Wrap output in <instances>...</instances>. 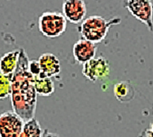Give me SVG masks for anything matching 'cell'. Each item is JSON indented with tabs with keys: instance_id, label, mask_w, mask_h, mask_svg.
Masks as SVG:
<instances>
[{
	"instance_id": "cell-1",
	"label": "cell",
	"mask_w": 153,
	"mask_h": 137,
	"mask_svg": "<svg viewBox=\"0 0 153 137\" xmlns=\"http://www.w3.org/2000/svg\"><path fill=\"white\" fill-rule=\"evenodd\" d=\"M29 57L24 49H19L17 68L11 76L10 100L13 111L24 122L33 118L37 108V93L34 77L29 71Z\"/></svg>"
},
{
	"instance_id": "cell-2",
	"label": "cell",
	"mask_w": 153,
	"mask_h": 137,
	"mask_svg": "<svg viewBox=\"0 0 153 137\" xmlns=\"http://www.w3.org/2000/svg\"><path fill=\"white\" fill-rule=\"evenodd\" d=\"M120 23H121L120 18L106 19L99 15H92L82 20L79 24L78 30L82 39L97 44L106 38L111 27Z\"/></svg>"
},
{
	"instance_id": "cell-3",
	"label": "cell",
	"mask_w": 153,
	"mask_h": 137,
	"mask_svg": "<svg viewBox=\"0 0 153 137\" xmlns=\"http://www.w3.org/2000/svg\"><path fill=\"white\" fill-rule=\"evenodd\" d=\"M68 21L62 13L56 11L43 12L38 19L40 32L46 38L60 37L67 29Z\"/></svg>"
},
{
	"instance_id": "cell-4",
	"label": "cell",
	"mask_w": 153,
	"mask_h": 137,
	"mask_svg": "<svg viewBox=\"0 0 153 137\" xmlns=\"http://www.w3.org/2000/svg\"><path fill=\"white\" fill-rule=\"evenodd\" d=\"M110 64L103 56H95L82 65V75L91 82L105 79L110 75Z\"/></svg>"
},
{
	"instance_id": "cell-5",
	"label": "cell",
	"mask_w": 153,
	"mask_h": 137,
	"mask_svg": "<svg viewBox=\"0 0 153 137\" xmlns=\"http://www.w3.org/2000/svg\"><path fill=\"white\" fill-rule=\"evenodd\" d=\"M125 7L134 18L144 23L148 29L152 31L153 9L151 0H126L125 2Z\"/></svg>"
},
{
	"instance_id": "cell-6",
	"label": "cell",
	"mask_w": 153,
	"mask_h": 137,
	"mask_svg": "<svg viewBox=\"0 0 153 137\" xmlns=\"http://www.w3.org/2000/svg\"><path fill=\"white\" fill-rule=\"evenodd\" d=\"M24 121L14 111L0 114V137H19L23 128Z\"/></svg>"
},
{
	"instance_id": "cell-7",
	"label": "cell",
	"mask_w": 153,
	"mask_h": 137,
	"mask_svg": "<svg viewBox=\"0 0 153 137\" xmlns=\"http://www.w3.org/2000/svg\"><path fill=\"white\" fill-rule=\"evenodd\" d=\"M62 14L67 21L72 24H79L86 18L87 6L84 0H64Z\"/></svg>"
},
{
	"instance_id": "cell-8",
	"label": "cell",
	"mask_w": 153,
	"mask_h": 137,
	"mask_svg": "<svg viewBox=\"0 0 153 137\" xmlns=\"http://www.w3.org/2000/svg\"><path fill=\"white\" fill-rule=\"evenodd\" d=\"M38 62L41 67L40 77L59 78L61 73V65L59 59L56 55L50 54V52H45L39 57Z\"/></svg>"
},
{
	"instance_id": "cell-9",
	"label": "cell",
	"mask_w": 153,
	"mask_h": 137,
	"mask_svg": "<svg viewBox=\"0 0 153 137\" xmlns=\"http://www.w3.org/2000/svg\"><path fill=\"white\" fill-rule=\"evenodd\" d=\"M97 44L85 39H79L73 46V56L79 65L94 58L97 54Z\"/></svg>"
},
{
	"instance_id": "cell-10",
	"label": "cell",
	"mask_w": 153,
	"mask_h": 137,
	"mask_svg": "<svg viewBox=\"0 0 153 137\" xmlns=\"http://www.w3.org/2000/svg\"><path fill=\"white\" fill-rule=\"evenodd\" d=\"M19 56V49L10 51L0 58V73L7 76H12L17 68Z\"/></svg>"
},
{
	"instance_id": "cell-11",
	"label": "cell",
	"mask_w": 153,
	"mask_h": 137,
	"mask_svg": "<svg viewBox=\"0 0 153 137\" xmlns=\"http://www.w3.org/2000/svg\"><path fill=\"white\" fill-rule=\"evenodd\" d=\"M114 94L120 102H129L134 99L135 89L130 83L126 81L118 82L114 86Z\"/></svg>"
},
{
	"instance_id": "cell-12",
	"label": "cell",
	"mask_w": 153,
	"mask_h": 137,
	"mask_svg": "<svg viewBox=\"0 0 153 137\" xmlns=\"http://www.w3.org/2000/svg\"><path fill=\"white\" fill-rule=\"evenodd\" d=\"M34 88L37 95L42 97H49L54 92V83L52 78L45 77H34Z\"/></svg>"
},
{
	"instance_id": "cell-13",
	"label": "cell",
	"mask_w": 153,
	"mask_h": 137,
	"mask_svg": "<svg viewBox=\"0 0 153 137\" xmlns=\"http://www.w3.org/2000/svg\"><path fill=\"white\" fill-rule=\"evenodd\" d=\"M43 130L38 120L33 117L24 122L23 128L19 137H42Z\"/></svg>"
},
{
	"instance_id": "cell-14",
	"label": "cell",
	"mask_w": 153,
	"mask_h": 137,
	"mask_svg": "<svg viewBox=\"0 0 153 137\" xmlns=\"http://www.w3.org/2000/svg\"><path fill=\"white\" fill-rule=\"evenodd\" d=\"M11 90V76L0 73V99H4L10 95Z\"/></svg>"
},
{
	"instance_id": "cell-15",
	"label": "cell",
	"mask_w": 153,
	"mask_h": 137,
	"mask_svg": "<svg viewBox=\"0 0 153 137\" xmlns=\"http://www.w3.org/2000/svg\"><path fill=\"white\" fill-rule=\"evenodd\" d=\"M29 71L34 77H38L41 76V67L39 65L38 59H32L29 60V64H28Z\"/></svg>"
},
{
	"instance_id": "cell-16",
	"label": "cell",
	"mask_w": 153,
	"mask_h": 137,
	"mask_svg": "<svg viewBox=\"0 0 153 137\" xmlns=\"http://www.w3.org/2000/svg\"><path fill=\"white\" fill-rule=\"evenodd\" d=\"M42 137H59V136H58V134L52 133V132H50L49 130L46 129V130H43Z\"/></svg>"
},
{
	"instance_id": "cell-17",
	"label": "cell",
	"mask_w": 153,
	"mask_h": 137,
	"mask_svg": "<svg viewBox=\"0 0 153 137\" xmlns=\"http://www.w3.org/2000/svg\"><path fill=\"white\" fill-rule=\"evenodd\" d=\"M146 137H152V126H150L149 129H147L146 130Z\"/></svg>"
}]
</instances>
